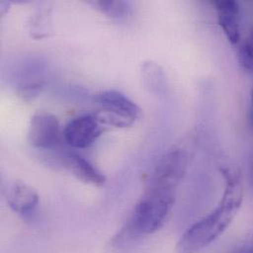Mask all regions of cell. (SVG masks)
Returning <instances> with one entry per match:
<instances>
[{"label":"cell","mask_w":253,"mask_h":253,"mask_svg":"<svg viewBox=\"0 0 253 253\" xmlns=\"http://www.w3.org/2000/svg\"><path fill=\"white\" fill-rule=\"evenodd\" d=\"M174 202L175 188L148 183L126 223L114 237L112 247L118 252H126L141 237L159 231L167 222Z\"/></svg>","instance_id":"cell-1"},{"label":"cell","mask_w":253,"mask_h":253,"mask_svg":"<svg viewBox=\"0 0 253 253\" xmlns=\"http://www.w3.org/2000/svg\"><path fill=\"white\" fill-rule=\"evenodd\" d=\"M226 189L218 207L191 226L176 245V253H198L216 241L230 226L241 208L244 188L239 176L224 170Z\"/></svg>","instance_id":"cell-2"},{"label":"cell","mask_w":253,"mask_h":253,"mask_svg":"<svg viewBox=\"0 0 253 253\" xmlns=\"http://www.w3.org/2000/svg\"><path fill=\"white\" fill-rule=\"evenodd\" d=\"M97 102L102 111L96 117L105 126L126 128L131 126L142 117L141 108L126 95L116 90L102 92L98 95Z\"/></svg>","instance_id":"cell-3"},{"label":"cell","mask_w":253,"mask_h":253,"mask_svg":"<svg viewBox=\"0 0 253 253\" xmlns=\"http://www.w3.org/2000/svg\"><path fill=\"white\" fill-rule=\"evenodd\" d=\"M187 166V153L181 149L171 150L161 159L150 176L149 183L176 189L185 174Z\"/></svg>","instance_id":"cell-4"},{"label":"cell","mask_w":253,"mask_h":253,"mask_svg":"<svg viewBox=\"0 0 253 253\" xmlns=\"http://www.w3.org/2000/svg\"><path fill=\"white\" fill-rule=\"evenodd\" d=\"M106 131L96 116L86 115L70 121L63 131V136L68 145L76 149H86Z\"/></svg>","instance_id":"cell-5"},{"label":"cell","mask_w":253,"mask_h":253,"mask_svg":"<svg viewBox=\"0 0 253 253\" xmlns=\"http://www.w3.org/2000/svg\"><path fill=\"white\" fill-rule=\"evenodd\" d=\"M28 140L35 148L55 147L60 140V126L57 118L47 112L35 114L29 125Z\"/></svg>","instance_id":"cell-6"},{"label":"cell","mask_w":253,"mask_h":253,"mask_svg":"<svg viewBox=\"0 0 253 253\" xmlns=\"http://www.w3.org/2000/svg\"><path fill=\"white\" fill-rule=\"evenodd\" d=\"M46 83L45 66L40 62L25 64L17 75L16 93L25 102L36 99Z\"/></svg>","instance_id":"cell-7"},{"label":"cell","mask_w":253,"mask_h":253,"mask_svg":"<svg viewBox=\"0 0 253 253\" xmlns=\"http://www.w3.org/2000/svg\"><path fill=\"white\" fill-rule=\"evenodd\" d=\"M6 199L11 209L22 216L31 215L39 204V194L29 184L15 181L6 192Z\"/></svg>","instance_id":"cell-8"},{"label":"cell","mask_w":253,"mask_h":253,"mask_svg":"<svg viewBox=\"0 0 253 253\" xmlns=\"http://www.w3.org/2000/svg\"><path fill=\"white\" fill-rule=\"evenodd\" d=\"M213 5L218 13V23L228 41L233 44L239 43L241 41L239 3L233 0H216Z\"/></svg>","instance_id":"cell-9"},{"label":"cell","mask_w":253,"mask_h":253,"mask_svg":"<svg viewBox=\"0 0 253 253\" xmlns=\"http://www.w3.org/2000/svg\"><path fill=\"white\" fill-rule=\"evenodd\" d=\"M64 164L74 176L85 183L95 186H103L106 183L105 175L80 155L68 154L64 158Z\"/></svg>","instance_id":"cell-10"},{"label":"cell","mask_w":253,"mask_h":253,"mask_svg":"<svg viewBox=\"0 0 253 253\" xmlns=\"http://www.w3.org/2000/svg\"><path fill=\"white\" fill-rule=\"evenodd\" d=\"M142 81L145 88L154 95H162L167 90V76L163 68L152 60L145 61L141 67Z\"/></svg>","instance_id":"cell-11"},{"label":"cell","mask_w":253,"mask_h":253,"mask_svg":"<svg viewBox=\"0 0 253 253\" xmlns=\"http://www.w3.org/2000/svg\"><path fill=\"white\" fill-rule=\"evenodd\" d=\"M51 10L48 7L40 8L29 21V33L32 38L40 40L52 34Z\"/></svg>","instance_id":"cell-12"},{"label":"cell","mask_w":253,"mask_h":253,"mask_svg":"<svg viewBox=\"0 0 253 253\" xmlns=\"http://www.w3.org/2000/svg\"><path fill=\"white\" fill-rule=\"evenodd\" d=\"M95 7L99 8L104 14L110 18L116 20L126 19L131 11L130 4L126 1H110V0H101L94 2Z\"/></svg>","instance_id":"cell-13"},{"label":"cell","mask_w":253,"mask_h":253,"mask_svg":"<svg viewBox=\"0 0 253 253\" xmlns=\"http://www.w3.org/2000/svg\"><path fill=\"white\" fill-rule=\"evenodd\" d=\"M248 41V42H249V44H250V46H251V48H252V51H253V32H252V35H251V37L247 40Z\"/></svg>","instance_id":"cell-14"},{"label":"cell","mask_w":253,"mask_h":253,"mask_svg":"<svg viewBox=\"0 0 253 253\" xmlns=\"http://www.w3.org/2000/svg\"><path fill=\"white\" fill-rule=\"evenodd\" d=\"M252 101H253V93H252Z\"/></svg>","instance_id":"cell-15"}]
</instances>
